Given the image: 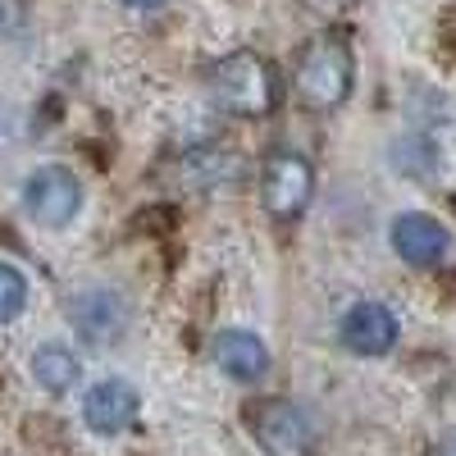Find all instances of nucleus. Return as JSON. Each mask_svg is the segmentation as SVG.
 Listing matches in <instances>:
<instances>
[{
	"label": "nucleus",
	"mask_w": 456,
	"mask_h": 456,
	"mask_svg": "<svg viewBox=\"0 0 456 456\" xmlns=\"http://www.w3.org/2000/svg\"><path fill=\"white\" fill-rule=\"evenodd\" d=\"M352 78H356V60H352V46L342 32H320L311 37L297 55V73H292V87H297V101L315 110V114H329L338 110L342 101L352 96Z\"/></svg>",
	"instance_id": "nucleus-1"
},
{
	"label": "nucleus",
	"mask_w": 456,
	"mask_h": 456,
	"mask_svg": "<svg viewBox=\"0 0 456 456\" xmlns=\"http://www.w3.org/2000/svg\"><path fill=\"white\" fill-rule=\"evenodd\" d=\"M210 96L228 110V114H242V119H265L274 114L279 105V78H274V64L256 55V51H233L224 55L210 69Z\"/></svg>",
	"instance_id": "nucleus-2"
},
{
	"label": "nucleus",
	"mask_w": 456,
	"mask_h": 456,
	"mask_svg": "<svg viewBox=\"0 0 456 456\" xmlns=\"http://www.w3.org/2000/svg\"><path fill=\"white\" fill-rule=\"evenodd\" d=\"M311 197H315L311 160L301 156V151H288V146L270 151V160H265V169H260V201H265V210H270V219H279V224L301 219L306 206H311Z\"/></svg>",
	"instance_id": "nucleus-3"
},
{
	"label": "nucleus",
	"mask_w": 456,
	"mask_h": 456,
	"mask_svg": "<svg viewBox=\"0 0 456 456\" xmlns=\"http://www.w3.org/2000/svg\"><path fill=\"white\" fill-rule=\"evenodd\" d=\"M247 425L265 447V456H315V429L297 402L265 397L247 411Z\"/></svg>",
	"instance_id": "nucleus-4"
},
{
	"label": "nucleus",
	"mask_w": 456,
	"mask_h": 456,
	"mask_svg": "<svg viewBox=\"0 0 456 456\" xmlns=\"http://www.w3.org/2000/svg\"><path fill=\"white\" fill-rule=\"evenodd\" d=\"M23 210L42 228H64L83 210V183L64 165H42L23 178Z\"/></svg>",
	"instance_id": "nucleus-5"
},
{
	"label": "nucleus",
	"mask_w": 456,
	"mask_h": 456,
	"mask_svg": "<svg viewBox=\"0 0 456 456\" xmlns=\"http://www.w3.org/2000/svg\"><path fill=\"white\" fill-rule=\"evenodd\" d=\"M128 301L114 288H83L69 297V324L87 347H110L128 333Z\"/></svg>",
	"instance_id": "nucleus-6"
},
{
	"label": "nucleus",
	"mask_w": 456,
	"mask_h": 456,
	"mask_svg": "<svg viewBox=\"0 0 456 456\" xmlns=\"http://www.w3.org/2000/svg\"><path fill=\"white\" fill-rule=\"evenodd\" d=\"M388 242L393 251L406 260V265H438L452 247V233L434 219V215H420V210H406L393 219L388 228Z\"/></svg>",
	"instance_id": "nucleus-7"
},
{
	"label": "nucleus",
	"mask_w": 456,
	"mask_h": 456,
	"mask_svg": "<svg viewBox=\"0 0 456 456\" xmlns=\"http://www.w3.org/2000/svg\"><path fill=\"white\" fill-rule=\"evenodd\" d=\"M338 333L356 356H384L397 342V315L384 306V301H356V306L342 315Z\"/></svg>",
	"instance_id": "nucleus-8"
},
{
	"label": "nucleus",
	"mask_w": 456,
	"mask_h": 456,
	"mask_svg": "<svg viewBox=\"0 0 456 456\" xmlns=\"http://www.w3.org/2000/svg\"><path fill=\"white\" fill-rule=\"evenodd\" d=\"M137 388L128 379H101V384L83 397V420L96 434H124L137 420Z\"/></svg>",
	"instance_id": "nucleus-9"
},
{
	"label": "nucleus",
	"mask_w": 456,
	"mask_h": 456,
	"mask_svg": "<svg viewBox=\"0 0 456 456\" xmlns=\"http://www.w3.org/2000/svg\"><path fill=\"white\" fill-rule=\"evenodd\" d=\"M210 356L228 379H238V384H256V379H265V370H270V347H265L251 329H219L215 342H210Z\"/></svg>",
	"instance_id": "nucleus-10"
},
{
	"label": "nucleus",
	"mask_w": 456,
	"mask_h": 456,
	"mask_svg": "<svg viewBox=\"0 0 456 456\" xmlns=\"http://www.w3.org/2000/svg\"><path fill=\"white\" fill-rule=\"evenodd\" d=\"M78 374H83V365H78V356H73L69 347H60V342L37 347V356H32V379H37L46 393H69L73 384H78Z\"/></svg>",
	"instance_id": "nucleus-11"
},
{
	"label": "nucleus",
	"mask_w": 456,
	"mask_h": 456,
	"mask_svg": "<svg viewBox=\"0 0 456 456\" xmlns=\"http://www.w3.org/2000/svg\"><path fill=\"white\" fill-rule=\"evenodd\" d=\"M434 165H438V151H434V142H425V137H402V142L393 146V169L406 174V178H429Z\"/></svg>",
	"instance_id": "nucleus-12"
},
{
	"label": "nucleus",
	"mask_w": 456,
	"mask_h": 456,
	"mask_svg": "<svg viewBox=\"0 0 456 456\" xmlns=\"http://www.w3.org/2000/svg\"><path fill=\"white\" fill-rule=\"evenodd\" d=\"M23 306H28V279L14 270V265L0 260V324L19 320Z\"/></svg>",
	"instance_id": "nucleus-13"
},
{
	"label": "nucleus",
	"mask_w": 456,
	"mask_h": 456,
	"mask_svg": "<svg viewBox=\"0 0 456 456\" xmlns=\"http://www.w3.org/2000/svg\"><path fill=\"white\" fill-rule=\"evenodd\" d=\"M311 14H324V19H333V14H347L352 5H361V0H301Z\"/></svg>",
	"instance_id": "nucleus-14"
},
{
	"label": "nucleus",
	"mask_w": 456,
	"mask_h": 456,
	"mask_svg": "<svg viewBox=\"0 0 456 456\" xmlns=\"http://www.w3.org/2000/svg\"><path fill=\"white\" fill-rule=\"evenodd\" d=\"M438 456H456V429H447V434L438 438Z\"/></svg>",
	"instance_id": "nucleus-15"
},
{
	"label": "nucleus",
	"mask_w": 456,
	"mask_h": 456,
	"mask_svg": "<svg viewBox=\"0 0 456 456\" xmlns=\"http://www.w3.org/2000/svg\"><path fill=\"white\" fill-rule=\"evenodd\" d=\"M128 10H156V5H165V0H124Z\"/></svg>",
	"instance_id": "nucleus-16"
}]
</instances>
